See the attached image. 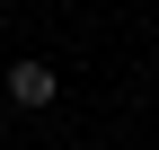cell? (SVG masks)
<instances>
[{
	"label": "cell",
	"instance_id": "1",
	"mask_svg": "<svg viewBox=\"0 0 159 150\" xmlns=\"http://www.w3.org/2000/svg\"><path fill=\"white\" fill-rule=\"evenodd\" d=\"M53 97H62V80H53V62H9V106H27V115H44Z\"/></svg>",
	"mask_w": 159,
	"mask_h": 150
}]
</instances>
